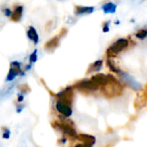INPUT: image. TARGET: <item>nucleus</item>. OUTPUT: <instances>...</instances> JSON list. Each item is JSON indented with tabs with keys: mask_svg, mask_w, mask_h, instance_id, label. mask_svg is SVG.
I'll list each match as a JSON object with an SVG mask.
<instances>
[{
	"mask_svg": "<svg viewBox=\"0 0 147 147\" xmlns=\"http://www.w3.org/2000/svg\"><path fill=\"white\" fill-rule=\"evenodd\" d=\"M21 64L20 62L18 61H13L11 62V69H10V72L7 76V78H6V82H11L15 79V77L19 75L21 73Z\"/></svg>",
	"mask_w": 147,
	"mask_h": 147,
	"instance_id": "7",
	"label": "nucleus"
},
{
	"mask_svg": "<svg viewBox=\"0 0 147 147\" xmlns=\"http://www.w3.org/2000/svg\"><path fill=\"white\" fill-rule=\"evenodd\" d=\"M103 95L108 99H113L120 96L123 93V85L113 76L108 75V82L106 85L101 87Z\"/></svg>",
	"mask_w": 147,
	"mask_h": 147,
	"instance_id": "1",
	"label": "nucleus"
},
{
	"mask_svg": "<svg viewBox=\"0 0 147 147\" xmlns=\"http://www.w3.org/2000/svg\"><path fill=\"white\" fill-rule=\"evenodd\" d=\"M59 43H60V37H59V36H55V37H53L52 39H50L49 41H48L45 43L44 48L47 50H54L55 48L58 47Z\"/></svg>",
	"mask_w": 147,
	"mask_h": 147,
	"instance_id": "12",
	"label": "nucleus"
},
{
	"mask_svg": "<svg viewBox=\"0 0 147 147\" xmlns=\"http://www.w3.org/2000/svg\"><path fill=\"white\" fill-rule=\"evenodd\" d=\"M23 11H24V8L21 5L16 6L14 11H12L11 17V20L13 22H19L22 18L23 16Z\"/></svg>",
	"mask_w": 147,
	"mask_h": 147,
	"instance_id": "11",
	"label": "nucleus"
},
{
	"mask_svg": "<svg viewBox=\"0 0 147 147\" xmlns=\"http://www.w3.org/2000/svg\"><path fill=\"white\" fill-rule=\"evenodd\" d=\"M36 61H37V50L35 49L34 52H33V53L30 55V64L32 65V63L36 62Z\"/></svg>",
	"mask_w": 147,
	"mask_h": 147,
	"instance_id": "18",
	"label": "nucleus"
},
{
	"mask_svg": "<svg viewBox=\"0 0 147 147\" xmlns=\"http://www.w3.org/2000/svg\"><path fill=\"white\" fill-rule=\"evenodd\" d=\"M75 147H93V146H92V145H88V144H86L82 143V144H76V145H75Z\"/></svg>",
	"mask_w": 147,
	"mask_h": 147,
	"instance_id": "22",
	"label": "nucleus"
},
{
	"mask_svg": "<svg viewBox=\"0 0 147 147\" xmlns=\"http://www.w3.org/2000/svg\"><path fill=\"white\" fill-rule=\"evenodd\" d=\"M10 134H11V131L9 129H5V131H4V134H3V138H10Z\"/></svg>",
	"mask_w": 147,
	"mask_h": 147,
	"instance_id": "20",
	"label": "nucleus"
},
{
	"mask_svg": "<svg viewBox=\"0 0 147 147\" xmlns=\"http://www.w3.org/2000/svg\"><path fill=\"white\" fill-rule=\"evenodd\" d=\"M4 13H5V15L6 16V17H11V11L9 9V8H6V9H5L4 10Z\"/></svg>",
	"mask_w": 147,
	"mask_h": 147,
	"instance_id": "21",
	"label": "nucleus"
},
{
	"mask_svg": "<svg viewBox=\"0 0 147 147\" xmlns=\"http://www.w3.org/2000/svg\"><path fill=\"white\" fill-rule=\"evenodd\" d=\"M23 108H24V107H18V108L17 109V112H18V113H21V111L23 110Z\"/></svg>",
	"mask_w": 147,
	"mask_h": 147,
	"instance_id": "25",
	"label": "nucleus"
},
{
	"mask_svg": "<svg viewBox=\"0 0 147 147\" xmlns=\"http://www.w3.org/2000/svg\"><path fill=\"white\" fill-rule=\"evenodd\" d=\"M119 76L120 77V79L126 84V85H128L129 87H131V88H133V89H135V90H138V89H140V85L131 76H129L128 74H126V73H125V72H121L119 75Z\"/></svg>",
	"mask_w": 147,
	"mask_h": 147,
	"instance_id": "6",
	"label": "nucleus"
},
{
	"mask_svg": "<svg viewBox=\"0 0 147 147\" xmlns=\"http://www.w3.org/2000/svg\"><path fill=\"white\" fill-rule=\"evenodd\" d=\"M129 46V41L126 38H119L115 41L107 50V55L108 58L113 57L116 55L121 53L126 49Z\"/></svg>",
	"mask_w": 147,
	"mask_h": 147,
	"instance_id": "3",
	"label": "nucleus"
},
{
	"mask_svg": "<svg viewBox=\"0 0 147 147\" xmlns=\"http://www.w3.org/2000/svg\"><path fill=\"white\" fill-rule=\"evenodd\" d=\"M74 88H76L77 90L81 92H88V93L97 91L100 88V87H98L94 82H93L91 79L81 80L74 85Z\"/></svg>",
	"mask_w": 147,
	"mask_h": 147,
	"instance_id": "4",
	"label": "nucleus"
},
{
	"mask_svg": "<svg viewBox=\"0 0 147 147\" xmlns=\"http://www.w3.org/2000/svg\"><path fill=\"white\" fill-rule=\"evenodd\" d=\"M101 9L105 14H113L116 12L117 5L112 2H108V3H106L105 5H103Z\"/></svg>",
	"mask_w": 147,
	"mask_h": 147,
	"instance_id": "13",
	"label": "nucleus"
},
{
	"mask_svg": "<svg viewBox=\"0 0 147 147\" xmlns=\"http://www.w3.org/2000/svg\"><path fill=\"white\" fill-rule=\"evenodd\" d=\"M94 11V6H76L75 7V12L76 15H88L91 14Z\"/></svg>",
	"mask_w": 147,
	"mask_h": 147,
	"instance_id": "9",
	"label": "nucleus"
},
{
	"mask_svg": "<svg viewBox=\"0 0 147 147\" xmlns=\"http://www.w3.org/2000/svg\"><path fill=\"white\" fill-rule=\"evenodd\" d=\"M107 66L108 67V68H109L112 72L116 73V74H118V75H119V74L122 72L119 67H116V65L114 64V62H113L110 58H108V59L107 60Z\"/></svg>",
	"mask_w": 147,
	"mask_h": 147,
	"instance_id": "16",
	"label": "nucleus"
},
{
	"mask_svg": "<svg viewBox=\"0 0 147 147\" xmlns=\"http://www.w3.org/2000/svg\"><path fill=\"white\" fill-rule=\"evenodd\" d=\"M24 100V95L23 94H18V102H21Z\"/></svg>",
	"mask_w": 147,
	"mask_h": 147,
	"instance_id": "24",
	"label": "nucleus"
},
{
	"mask_svg": "<svg viewBox=\"0 0 147 147\" xmlns=\"http://www.w3.org/2000/svg\"><path fill=\"white\" fill-rule=\"evenodd\" d=\"M102 66H103V61L102 60H99V61H94V63H92L90 66H89V68L88 69V74L89 73H92V72H97V71H100L101 68H102Z\"/></svg>",
	"mask_w": 147,
	"mask_h": 147,
	"instance_id": "15",
	"label": "nucleus"
},
{
	"mask_svg": "<svg viewBox=\"0 0 147 147\" xmlns=\"http://www.w3.org/2000/svg\"><path fill=\"white\" fill-rule=\"evenodd\" d=\"M135 36L139 40H144L147 37V29H141L137 31Z\"/></svg>",
	"mask_w": 147,
	"mask_h": 147,
	"instance_id": "17",
	"label": "nucleus"
},
{
	"mask_svg": "<svg viewBox=\"0 0 147 147\" xmlns=\"http://www.w3.org/2000/svg\"><path fill=\"white\" fill-rule=\"evenodd\" d=\"M109 24H110L109 21H107L104 24V26H103V32L104 33H107L109 31Z\"/></svg>",
	"mask_w": 147,
	"mask_h": 147,
	"instance_id": "19",
	"label": "nucleus"
},
{
	"mask_svg": "<svg viewBox=\"0 0 147 147\" xmlns=\"http://www.w3.org/2000/svg\"><path fill=\"white\" fill-rule=\"evenodd\" d=\"M93 82H94L98 87L101 88L106 85L108 82V75H104V74H98L91 77Z\"/></svg>",
	"mask_w": 147,
	"mask_h": 147,
	"instance_id": "8",
	"label": "nucleus"
},
{
	"mask_svg": "<svg viewBox=\"0 0 147 147\" xmlns=\"http://www.w3.org/2000/svg\"><path fill=\"white\" fill-rule=\"evenodd\" d=\"M67 118H64V119L61 121H55V124H53L56 129L61 131L63 134H66L73 138H78V133L74 127V124L70 119H66Z\"/></svg>",
	"mask_w": 147,
	"mask_h": 147,
	"instance_id": "2",
	"label": "nucleus"
},
{
	"mask_svg": "<svg viewBox=\"0 0 147 147\" xmlns=\"http://www.w3.org/2000/svg\"><path fill=\"white\" fill-rule=\"evenodd\" d=\"M27 36L29 37L30 40L33 41L35 44H37L38 42H39V36L36 30V29L33 27V26H30L27 31Z\"/></svg>",
	"mask_w": 147,
	"mask_h": 147,
	"instance_id": "14",
	"label": "nucleus"
},
{
	"mask_svg": "<svg viewBox=\"0 0 147 147\" xmlns=\"http://www.w3.org/2000/svg\"><path fill=\"white\" fill-rule=\"evenodd\" d=\"M55 108L56 110L65 118H69L73 114V109H72V105L64 102L61 100H57L55 102Z\"/></svg>",
	"mask_w": 147,
	"mask_h": 147,
	"instance_id": "5",
	"label": "nucleus"
},
{
	"mask_svg": "<svg viewBox=\"0 0 147 147\" xmlns=\"http://www.w3.org/2000/svg\"><path fill=\"white\" fill-rule=\"evenodd\" d=\"M67 30L66 29H62V30H61V33H60V35H59V37L61 38V37L64 36L67 34Z\"/></svg>",
	"mask_w": 147,
	"mask_h": 147,
	"instance_id": "23",
	"label": "nucleus"
},
{
	"mask_svg": "<svg viewBox=\"0 0 147 147\" xmlns=\"http://www.w3.org/2000/svg\"><path fill=\"white\" fill-rule=\"evenodd\" d=\"M77 139L80 140V141H82L83 144H88V145H92V146L96 142L95 137H94L92 135H89V134H83V133L78 134Z\"/></svg>",
	"mask_w": 147,
	"mask_h": 147,
	"instance_id": "10",
	"label": "nucleus"
}]
</instances>
